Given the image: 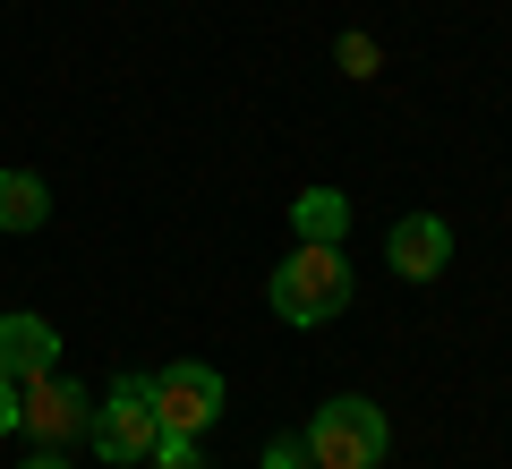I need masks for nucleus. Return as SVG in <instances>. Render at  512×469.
<instances>
[{
	"mask_svg": "<svg viewBox=\"0 0 512 469\" xmlns=\"http://www.w3.org/2000/svg\"><path fill=\"white\" fill-rule=\"evenodd\" d=\"M18 427L35 435V444H69V435H86V393H77L69 376H26L18 384Z\"/></svg>",
	"mask_w": 512,
	"mask_h": 469,
	"instance_id": "39448f33",
	"label": "nucleus"
},
{
	"mask_svg": "<svg viewBox=\"0 0 512 469\" xmlns=\"http://www.w3.org/2000/svg\"><path fill=\"white\" fill-rule=\"evenodd\" d=\"M9 427H18V384L0 376V435H9Z\"/></svg>",
	"mask_w": 512,
	"mask_h": 469,
	"instance_id": "ddd939ff",
	"label": "nucleus"
},
{
	"mask_svg": "<svg viewBox=\"0 0 512 469\" xmlns=\"http://www.w3.org/2000/svg\"><path fill=\"white\" fill-rule=\"evenodd\" d=\"M308 461L316 469H376L384 461V444H393V427H384V410L376 401H359V393H333L325 410L308 418Z\"/></svg>",
	"mask_w": 512,
	"mask_h": 469,
	"instance_id": "f03ea898",
	"label": "nucleus"
},
{
	"mask_svg": "<svg viewBox=\"0 0 512 469\" xmlns=\"http://www.w3.org/2000/svg\"><path fill=\"white\" fill-rule=\"evenodd\" d=\"M146 461H154V469H205V461H197V435H154Z\"/></svg>",
	"mask_w": 512,
	"mask_h": 469,
	"instance_id": "9b49d317",
	"label": "nucleus"
},
{
	"mask_svg": "<svg viewBox=\"0 0 512 469\" xmlns=\"http://www.w3.org/2000/svg\"><path fill=\"white\" fill-rule=\"evenodd\" d=\"M52 359H60V333L43 325V316H26V307H9V316H0V376L9 384L52 376Z\"/></svg>",
	"mask_w": 512,
	"mask_h": 469,
	"instance_id": "0eeeda50",
	"label": "nucleus"
},
{
	"mask_svg": "<svg viewBox=\"0 0 512 469\" xmlns=\"http://www.w3.org/2000/svg\"><path fill=\"white\" fill-rule=\"evenodd\" d=\"M52 222V188L35 171H0V231H43Z\"/></svg>",
	"mask_w": 512,
	"mask_h": 469,
	"instance_id": "6e6552de",
	"label": "nucleus"
},
{
	"mask_svg": "<svg viewBox=\"0 0 512 469\" xmlns=\"http://www.w3.org/2000/svg\"><path fill=\"white\" fill-rule=\"evenodd\" d=\"M146 401H154V427L163 435H205L222 418V376L205 359H171L163 376L146 384Z\"/></svg>",
	"mask_w": 512,
	"mask_h": 469,
	"instance_id": "20e7f679",
	"label": "nucleus"
},
{
	"mask_svg": "<svg viewBox=\"0 0 512 469\" xmlns=\"http://www.w3.org/2000/svg\"><path fill=\"white\" fill-rule=\"evenodd\" d=\"M291 231L299 239H342L350 231V197H342V188H308V197L291 205Z\"/></svg>",
	"mask_w": 512,
	"mask_h": 469,
	"instance_id": "1a4fd4ad",
	"label": "nucleus"
},
{
	"mask_svg": "<svg viewBox=\"0 0 512 469\" xmlns=\"http://www.w3.org/2000/svg\"><path fill=\"white\" fill-rule=\"evenodd\" d=\"M154 401H146V376H120L103 401L86 410V444H94V461H111V469H128V461H146L154 452Z\"/></svg>",
	"mask_w": 512,
	"mask_h": 469,
	"instance_id": "7ed1b4c3",
	"label": "nucleus"
},
{
	"mask_svg": "<svg viewBox=\"0 0 512 469\" xmlns=\"http://www.w3.org/2000/svg\"><path fill=\"white\" fill-rule=\"evenodd\" d=\"M265 469H316V461H308L299 435H274V444H265Z\"/></svg>",
	"mask_w": 512,
	"mask_h": 469,
	"instance_id": "f8f14e48",
	"label": "nucleus"
},
{
	"mask_svg": "<svg viewBox=\"0 0 512 469\" xmlns=\"http://www.w3.org/2000/svg\"><path fill=\"white\" fill-rule=\"evenodd\" d=\"M384 265L402 273V282H436V273L453 265V231H444L436 214H402L384 231Z\"/></svg>",
	"mask_w": 512,
	"mask_h": 469,
	"instance_id": "423d86ee",
	"label": "nucleus"
},
{
	"mask_svg": "<svg viewBox=\"0 0 512 469\" xmlns=\"http://www.w3.org/2000/svg\"><path fill=\"white\" fill-rule=\"evenodd\" d=\"M342 307H350L342 239H299V248L274 265V316L282 325H333Z\"/></svg>",
	"mask_w": 512,
	"mask_h": 469,
	"instance_id": "f257e3e1",
	"label": "nucleus"
},
{
	"mask_svg": "<svg viewBox=\"0 0 512 469\" xmlns=\"http://www.w3.org/2000/svg\"><path fill=\"white\" fill-rule=\"evenodd\" d=\"M26 469H69V461H60V452H52V444H43V452H35V461H26Z\"/></svg>",
	"mask_w": 512,
	"mask_h": 469,
	"instance_id": "4468645a",
	"label": "nucleus"
},
{
	"mask_svg": "<svg viewBox=\"0 0 512 469\" xmlns=\"http://www.w3.org/2000/svg\"><path fill=\"white\" fill-rule=\"evenodd\" d=\"M333 60H342V77H376V35H342V43H333Z\"/></svg>",
	"mask_w": 512,
	"mask_h": 469,
	"instance_id": "9d476101",
	"label": "nucleus"
}]
</instances>
